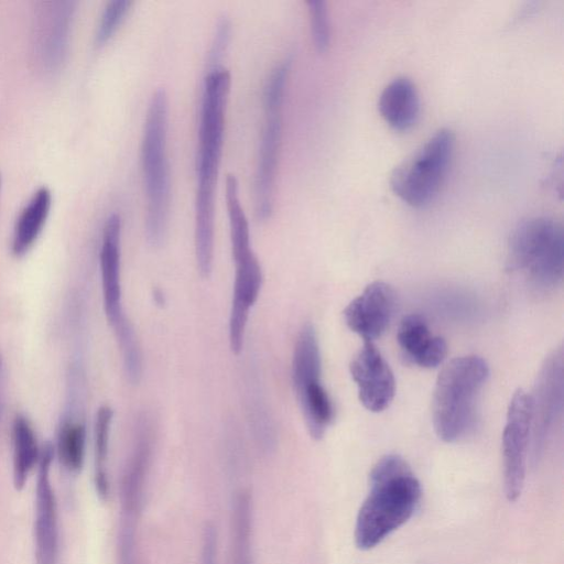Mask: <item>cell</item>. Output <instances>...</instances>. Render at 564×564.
<instances>
[{
  "label": "cell",
  "instance_id": "obj_8",
  "mask_svg": "<svg viewBox=\"0 0 564 564\" xmlns=\"http://www.w3.org/2000/svg\"><path fill=\"white\" fill-rule=\"evenodd\" d=\"M531 430V397L518 389L509 402L501 438L503 485L509 501H516L523 490Z\"/></svg>",
  "mask_w": 564,
  "mask_h": 564
},
{
  "label": "cell",
  "instance_id": "obj_17",
  "mask_svg": "<svg viewBox=\"0 0 564 564\" xmlns=\"http://www.w3.org/2000/svg\"><path fill=\"white\" fill-rule=\"evenodd\" d=\"M378 109L392 129L409 130L420 113V99L414 84L406 77L394 78L381 91Z\"/></svg>",
  "mask_w": 564,
  "mask_h": 564
},
{
  "label": "cell",
  "instance_id": "obj_28",
  "mask_svg": "<svg viewBox=\"0 0 564 564\" xmlns=\"http://www.w3.org/2000/svg\"><path fill=\"white\" fill-rule=\"evenodd\" d=\"M230 34V23L227 19H221L217 25L216 34L209 51L208 65L210 67L218 66L225 48L228 44Z\"/></svg>",
  "mask_w": 564,
  "mask_h": 564
},
{
  "label": "cell",
  "instance_id": "obj_1",
  "mask_svg": "<svg viewBox=\"0 0 564 564\" xmlns=\"http://www.w3.org/2000/svg\"><path fill=\"white\" fill-rule=\"evenodd\" d=\"M229 89V70L220 65L209 68L204 79L196 156L195 254L203 278L213 270L215 188Z\"/></svg>",
  "mask_w": 564,
  "mask_h": 564
},
{
  "label": "cell",
  "instance_id": "obj_19",
  "mask_svg": "<svg viewBox=\"0 0 564 564\" xmlns=\"http://www.w3.org/2000/svg\"><path fill=\"white\" fill-rule=\"evenodd\" d=\"M12 479L15 490L24 488L29 475L39 464L41 448L30 421L22 414L14 417L12 425Z\"/></svg>",
  "mask_w": 564,
  "mask_h": 564
},
{
  "label": "cell",
  "instance_id": "obj_26",
  "mask_svg": "<svg viewBox=\"0 0 564 564\" xmlns=\"http://www.w3.org/2000/svg\"><path fill=\"white\" fill-rule=\"evenodd\" d=\"M131 6L132 1L130 0H111L107 2L95 34V41L98 45L105 44L112 36Z\"/></svg>",
  "mask_w": 564,
  "mask_h": 564
},
{
  "label": "cell",
  "instance_id": "obj_16",
  "mask_svg": "<svg viewBox=\"0 0 564 564\" xmlns=\"http://www.w3.org/2000/svg\"><path fill=\"white\" fill-rule=\"evenodd\" d=\"M397 340L404 357L421 368H435L447 355L446 341L433 335L425 319L417 314H409L401 319Z\"/></svg>",
  "mask_w": 564,
  "mask_h": 564
},
{
  "label": "cell",
  "instance_id": "obj_12",
  "mask_svg": "<svg viewBox=\"0 0 564 564\" xmlns=\"http://www.w3.org/2000/svg\"><path fill=\"white\" fill-rule=\"evenodd\" d=\"M361 404L371 412H381L395 394L393 372L373 343L365 341L349 365Z\"/></svg>",
  "mask_w": 564,
  "mask_h": 564
},
{
  "label": "cell",
  "instance_id": "obj_25",
  "mask_svg": "<svg viewBox=\"0 0 564 564\" xmlns=\"http://www.w3.org/2000/svg\"><path fill=\"white\" fill-rule=\"evenodd\" d=\"M113 332L121 350L124 375L130 383L135 384L142 376V355L134 329L127 318Z\"/></svg>",
  "mask_w": 564,
  "mask_h": 564
},
{
  "label": "cell",
  "instance_id": "obj_3",
  "mask_svg": "<svg viewBox=\"0 0 564 564\" xmlns=\"http://www.w3.org/2000/svg\"><path fill=\"white\" fill-rule=\"evenodd\" d=\"M488 377V364L476 355L456 357L441 370L433 392L432 420L442 441L457 442L473 430Z\"/></svg>",
  "mask_w": 564,
  "mask_h": 564
},
{
  "label": "cell",
  "instance_id": "obj_9",
  "mask_svg": "<svg viewBox=\"0 0 564 564\" xmlns=\"http://www.w3.org/2000/svg\"><path fill=\"white\" fill-rule=\"evenodd\" d=\"M73 1H44L34 9L32 46L41 70L54 73L65 59L75 12Z\"/></svg>",
  "mask_w": 564,
  "mask_h": 564
},
{
  "label": "cell",
  "instance_id": "obj_21",
  "mask_svg": "<svg viewBox=\"0 0 564 564\" xmlns=\"http://www.w3.org/2000/svg\"><path fill=\"white\" fill-rule=\"evenodd\" d=\"M230 564H252V501L240 490L231 508Z\"/></svg>",
  "mask_w": 564,
  "mask_h": 564
},
{
  "label": "cell",
  "instance_id": "obj_18",
  "mask_svg": "<svg viewBox=\"0 0 564 564\" xmlns=\"http://www.w3.org/2000/svg\"><path fill=\"white\" fill-rule=\"evenodd\" d=\"M52 205V193L39 187L21 210L13 229L11 250L15 257L24 256L36 241Z\"/></svg>",
  "mask_w": 564,
  "mask_h": 564
},
{
  "label": "cell",
  "instance_id": "obj_5",
  "mask_svg": "<svg viewBox=\"0 0 564 564\" xmlns=\"http://www.w3.org/2000/svg\"><path fill=\"white\" fill-rule=\"evenodd\" d=\"M508 262L539 290L557 286L563 278L564 263L562 225L544 216L521 221L509 239Z\"/></svg>",
  "mask_w": 564,
  "mask_h": 564
},
{
  "label": "cell",
  "instance_id": "obj_4",
  "mask_svg": "<svg viewBox=\"0 0 564 564\" xmlns=\"http://www.w3.org/2000/svg\"><path fill=\"white\" fill-rule=\"evenodd\" d=\"M169 100L163 88L156 89L149 102L141 143V166L147 214L144 232L152 247H160L166 237L171 181L166 155Z\"/></svg>",
  "mask_w": 564,
  "mask_h": 564
},
{
  "label": "cell",
  "instance_id": "obj_6",
  "mask_svg": "<svg viewBox=\"0 0 564 564\" xmlns=\"http://www.w3.org/2000/svg\"><path fill=\"white\" fill-rule=\"evenodd\" d=\"M292 59L285 57L271 72L263 94L264 123L259 144L254 181L256 217L270 218L273 210L274 184L282 139V107Z\"/></svg>",
  "mask_w": 564,
  "mask_h": 564
},
{
  "label": "cell",
  "instance_id": "obj_29",
  "mask_svg": "<svg viewBox=\"0 0 564 564\" xmlns=\"http://www.w3.org/2000/svg\"><path fill=\"white\" fill-rule=\"evenodd\" d=\"M202 564H217V535L210 523L203 531Z\"/></svg>",
  "mask_w": 564,
  "mask_h": 564
},
{
  "label": "cell",
  "instance_id": "obj_20",
  "mask_svg": "<svg viewBox=\"0 0 564 564\" xmlns=\"http://www.w3.org/2000/svg\"><path fill=\"white\" fill-rule=\"evenodd\" d=\"M322 360L317 335L312 324H305L294 346L292 378L295 393L321 381Z\"/></svg>",
  "mask_w": 564,
  "mask_h": 564
},
{
  "label": "cell",
  "instance_id": "obj_10",
  "mask_svg": "<svg viewBox=\"0 0 564 564\" xmlns=\"http://www.w3.org/2000/svg\"><path fill=\"white\" fill-rule=\"evenodd\" d=\"M532 403V445L534 459L545 442L563 406V350H553L544 360L536 378Z\"/></svg>",
  "mask_w": 564,
  "mask_h": 564
},
{
  "label": "cell",
  "instance_id": "obj_14",
  "mask_svg": "<svg viewBox=\"0 0 564 564\" xmlns=\"http://www.w3.org/2000/svg\"><path fill=\"white\" fill-rule=\"evenodd\" d=\"M120 236L121 219L113 213L105 223L99 253L104 308L112 328L127 318L121 303Z\"/></svg>",
  "mask_w": 564,
  "mask_h": 564
},
{
  "label": "cell",
  "instance_id": "obj_27",
  "mask_svg": "<svg viewBox=\"0 0 564 564\" xmlns=\"http://www.w3.org/2000/svg\"><path fill=\"white\" fill-rule=\"evenodd\" d=\"M306 3L314 46L318 52H325L330 41L327 4L323 0H310Z\"/></svg>",
  "mask_w": 564,
  "mask_h": 564
},
{
  "label": "cell",
  "instance_id": "obj_30",
  "mask_svg": "<svg viewBox=\"0 0 564 564\" xmlns=\"http://www.w3.org/2000/svg\"><path fill=\"white\" fill-rule=\"evenodd\" d=\"M1 413H2V402H1V399H0V421H1Z\"/></svg>",
  "mask_w": 564,
  "mask_h": 564
},
{
  "label": "cell",
  "instance_id": "obj_24",
  "mask_svg": "<svg viewBox=\"0 0 564 564\" xmlns=\"http://www.w3.org/2000/svg\"><path fill=\"white\" fill-rule=\"evenodd\" d=\"M113 411L108 405L97 410L95 417V474L94 482L98 497L107 500L109 496V480L107 473V458L109 451L110 429Z\"/></svg>",
  "mask_w": 564,
  "mask_h": 564
},
{
  "label": "cell",
  "instance_id": "obj_15",
  "mask_svg": "<svg viewBox=\"0 0 564 564\" xmlns=\"http://www.w3.org/2000/svg\"><path fill=\"white\" fill-rule=\"evenodd\" d=\"M234 261L236 271L229 317V343L231 351L238 355L242 350L249 311L261 289L262 271L253 252Z\"/></svg>",
  "mask_w": 564,
  "mask_h": 564
},
{
  "label": "cell",
  "instance_id": "obj_13",
  "mask_svg": "<svg viewBox=\"0 0 564 564\" xmlns=\"http://www.w3.org/2000/svg\"><path fill=\"white\" fill-rule=\"evenodd\" d=\"M395 310L393 289L382 281L368 284L344 310L348 328L372 343L389 327Z\"/></svg>",
  "mask_w": 564,
  "mask_h": 564
},
{
  "label": "cell",
  "instance_id": "obj_22",
  "mask_svg": "<svg viewBox=\"0 0 564 564\" xmlns=\"http://www.w3.org/2000/svg\"><path fill=\"white\" fill-rule=\"evenodd\" d=\"M303 417L314 440L324 436L335 416V409L321 381L311 383L296 392Z\"/></svg>",
  "mask_w": 564,
  "mask_h": 564
},
{
  "label": "cell",
  "instance_id": "obj_31",
  "mask_svg": "<svg viewBox=\"0 0 564 564\" xmlns=\"http://www.w3.org/2000/svg\"><path fill=\"white\" fill-rule=\"evenodd\" d=\"M1 182H2V178H1V173H0V191H1Z\"/></svg>",
  "mask_w": 564,
  "mask_h": 564
},
{
  "label": "cell",
  "instance_id": "obj_11",
  "mask_svg": "<svg viewBox=\"0 0 564 564\" xmlns=\"http://www.w3.org/2000/svg\"><path fill=\"white\" fill-rule=\"evenodd\" d=\"M55 455L54 445L46 442L37 464L34 517L35 564H57L59 529L57 502L50 470Z\"/></svg>",
  "mask_w": 564,
  "mask_h": 564
},
{
  "label": "cell",
  "instance_id": "obj_2",
  "mask_svg": "<svg viewBox=\"0 0 564 564\" xmlns=\"http://www.w3.org/2000/svg\"><path fill=\"white\" fill-rule=\"evenodd\" d=\"M369 492L356 519L355 541L360 550L380 544L415 512L421 484L399 455L380 458L370 471Z\"/></svg>",
  "mask_w": 564,
  "mask_h": 564
},
{
  "label": "cell",
  "instance_id": "obj_23",
  "mask_svg": "<svg viewBox=\"0 0 564 564\" xmlns=\"http://www.w3.org/2000/svg\"><path fill=\"white\" fill-rule=\"evenodd\" d=\"M86 427L73 416L65 417L57 432L56 447L61 465L70 474H78L84 465Z\"/></svg>",
  "mask_w": 564,
  "mask_h": 564
},
{
  "label": "cell",
  "instance_id": "obj_7",
  "mask_svg": "<svg viewBox=\"0 0 564 564\" xmlns=\"http://www.w3.org/2000/svg\"><path fill=\"white\" fill-rule=\"evenodd\" d=\"M454 142V134L448 129H440L431 135L392 172L390 185L393 193L413 207L433 200L446 175Z\"/></svg>",
  "mask_w": 564,
  "mask_h": 564
}]
</instances>
